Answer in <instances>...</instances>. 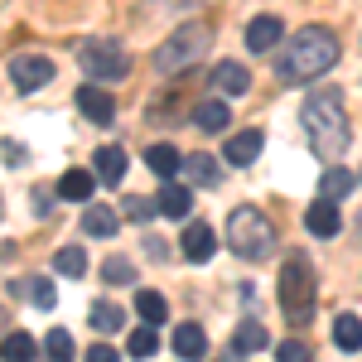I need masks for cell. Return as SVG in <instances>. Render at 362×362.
I'll return each mask as SVG.
<instances>
[{
    "label": "cell",
    "mask_w": 362,
    "mask_h": 362,
    "mask_svg": "<svg viewBox=\"0 0 362 362\" xmlns=\"http://www.w3.org/2000/svg\"><path fill=\"white\" fill-rule=\"evenodd\" d=\"M0 213H5V208H0Z\"/></svg>",
    "instance_id": "cell-36"
},
{
    "label": "cell",
    "mask_w": 362,
    "mask_h": 362,
    "mask_svg": "<svg viewBox=\"0 0 362 362\" xmlns=\"http://www.w3.org/2000/svg\"><path fill=\"white\" fill-rule=\"evenodd\" d=\"M184 165L194 174V184H208V189L218 184V160H213V155H194V160H184Z\"/></svg>",
    "instance_id": "cell-27"
},
{
    "label": "cell",
    "mask_w": 362,
    "mask_h": 362,
    "mask_svg": "<svg viewBox=\"0 0 362 362\" xmlns=\"http://www.w3.org/2000/svg\"><path fill=\"white\" fill-rule=\"evenodd\" d=\"M131 353H136V358H150V353H155V324H145V329L131 334Z\"/></svg>",
    "instance_id": "cell-32"
},
{
    "label": "cell",
    "mask_w": 362,
    "mask_h": 362,
    "mask_svg": "<svg viewBox=\"0 0 362 362\" xmlns=\"http://www.w3.org/2000/svg\"><path fill=\"white\" fill-rule=\"evenodd\" d=\"M44 348H49V358H73V338L63 334V329H49Z\"/></svg>",
    "instance_id": "cell-31"
},
{
    "label": "cell",
    "mask_w": 362,
    "mask_h": 362,
    "mask_svg": "<svg viewBox=\"0 0 362 362\" xmlns=\"http://www.w3.org/2000/svg\"><path fill=\"white\" fill-rule=\"evenodd\" d=\"M256 155H261V131H242V136L227 140V150H223L227 165H251Z\"/></svg>",
    "instance_id": "cell-14"
},
{
    "label": "cell",
    "mask_w": 362,
    "mask_h": 362,
    "mask_svg": "<svg viewBox=\"0 0 362 362\" xmlns=\"http://www.w3.org/2000/svg\"><path fill=\"white\" fill-rule=\"evenodd\" d=\"M54 266L63 271V276H83V271H87V256H83V247H63V251L54 256Z\"/></svg>",
    "instance_id": "cell-28"
},
{
    "label": "cell",
    "mask_w": 362,
    "mask_h": 362,
    "mask_svg": "<svg viewBox=\"0 0 362 362\" xmlns=\"http://www.w3.org/2000/svg\"><path fill=\"white\" fill-rule=\"evenodd\" d=\"M348 189H353V174H348V169H329V174H324V189H319V198H334V203H338V198H343V194H348Z\"/></svg>",
    "instance_id": "cell-25"
},
{
    "label": "cell",
    "mask_w": 362,
    "mask_h": 362,
    "mask_svg": "<svg viewBox=\"0 0 362 362\" xmlns=\"http://www.w3.org/2000/svg\"><path fill=\"white\" fill-rule=\"evenodd\" d=\"M78 107H83V112L92 116V121H97V126H107V121H112V116H116L112 97H107V92H102V87H78Z\"/></svg>",
    "instance_id": "cell-12"
},
{
    "label": "cell",
    "mask_w": 362,
    "mask_h": 362,
    "mask_svg": "<svg viewBox=\"0 0 362 362\" xmlns=\"http://www.w3.org/2000/svg\"><path fill=\"white\" fill-rule=\"evenodd\" d=\"M145 165L155 169L160 179H174V174L184 169V155H179L174 145H150V150H145Z\"/></svg>",
    "instance_id": "cell-16"
},
{
    "label": "cell",
    "mask_w": 362,
    "mask_h": 362,
    "mask_svg": "<svg viewBox=\"0 0 362 362\" xmlns=\"http://www.w3.org/2000/svg\"><path fill=\"white\" fill-rule=\"evenodd\" d=\"M102 280H107V285H131L136 271H131V261H126V256H112V261L102 266Z\"/></svg>",
    "instance_id": "cell-29"
},
{
    "label": "cell",
    "mask_w": 362,
    "mask_h": 362,
    "mask_svg": "<svg viewBox=\"0 0 362 362\" xmlns=\"http://www.w3.org/2000/svg\"><path fill=\"white\" fill-rule=\"evenodd\" d=\"M83 68L87 78H102V83H116V78H126L131 73V58H126V49H116V44H107V39H97V44H83Z\"/></svg>",
    "instance_id": "cell-6"
},
{
    "label": "cell",
    "mask_w": 362,
    "mask_h": 362,
    "mask_svg": "<svg viewBox=\"0 0 362 362\" xmlns=\"http://www.w3.org/2000/svg\"><path fill=\"white\" fill-rule=\"evenodd\" d=\"M194 121H198V131H223L227 121H232V112H227V102L208 97V102H203V107L194 112Z\"/></svg>",
    "instance_id": "cell-19"
},
{
    "label": "cell",
    "mask_w": 362,
    "mask_h": 362,
    "mask_svg": "<svg viewBox=\"0 0 362 362\" xmlns=\"http://www.w3.org/2000/svg\"><path fill=\"white\" fill-rule=\"evenodd\" d=\"M213 87H218L223 97H247L251 73L242 68V63H218V68H213Z\"/></svg>",
    "instance_id": "cell-9"
},
{
    "label": "cell",
    "mask_w": 362,
    "mask_h": 362,
    "mask_svg": "<svg viewBox=\"0 0 362 362\" xmlns=\"http://www.w3.org/2000/svg\"><path fill=\"white\" fill-rule=\"evenodd\" d=\"M10 83L20 92H39L44 83H54V58H39V54L10 58Z\"/></svg>",
    "instance_id": "cell-7"
},
{
    "label": "cell",
    "mask_w": 362,
    "mask_h": 362,
    "mask_svg": "<svg viewBox=\"0 0 362 362\" xmlns=\"http://www.w3.org/2000/svg\"><path fill=\"white\" fill-rule=\"evenodd\" d=\"M174 353H179V358H203V353H208L203 329H198V324H179V329H174Z\"/></svg>",
    "instance_id": "cell-17"
},
{
    "label": "cell",
    "mask_w": 362,
    "mask_h": 362,
    "mask_svg": "<svg viewBox=\"0 0 362 362\" xmlns=\"http://www.w3.org/2000/svg\"><path fill=\"white\" fill-rule=\"evenodd\" d=\"M0 358H15V362L34 358V338H29V334H20V329H15V334H10V338H5V343H0Z\"/></svg>",
    "instance_id": "cell-26"
},
{
    "label": "cell",
    "mask_w": 362,
    "mask_h": 362,
    "mask_svg": "<svg viewBox=\"0 0 362 362\" xmlns=\"http://www.w3.org/2000/svg\"><path fill=\"white\" fill-rule=\"evenodd\" d=\"M92 362H116V353L107 348V343H97V348H92Z\"/></svg>",
    "instance_id": "cell-35"
},
{
    "label": "cell",
    "mask_w": 362,
    "mask_h": 362,
    "mask_svg": "<svg viewBox=\"0 0 362 362\" xmlns=\"http://www.w3.org/2000/svg\"><path fill=\"white\" fill-rule=\"evenodd\" d=\"M213 251H218V237H213L208 223H189L184 227V256H189V261H208Z\"/></svg>",
    "instance_id": "cell-10"
},
{
    "label": "cell",
    "mask_w": 362,
    "mask_h": 362,
    "mask_svg": "<svg viewBox=\"0 0 362 362\" xmlns=\"http://www.w3.org/2000/svg\"><path fill=\"white\" fill-rule=\"evenodd\" d=\"M280 39H285V25H280L276 15H256V20L247 25V49H256V54L276 49Z\"/></svg>",
    "instance_id": "cell-8"
},
{
    "label": "cell",
    "mask_w": 362,
    "mask_h": 362,
    "mask_svg": "<svg viewBox=\"0 0 362 362\" xmlns=\"http://www.w3.org/2000/svg\"><path fill=\"white\" fill-rule=\"evenodd\" d=\"M256 348H266V329L261 324H242L232 334V353H256Z\"/></svg>",
    "instance_id": "cell-24"
},
{
    "label": "cell",
    "mask_w": 362,
    "mask_h": 362,
    "mask_svg": "<svg viewBox=\"0 0 362 362\" xmlns=\"http://www.w3.org/2000/svg\"><path fill=\"white\" fill-rule=\"evenodd\" d=\"M338 63V34L324 25H305L300 34H290L285 54H280L276 73L280 83H314Z\"/></svg>",
    "instance_id": "cell-1"
},
{
    "label": "cell",
    "mask_w": 362,
    "mask_h": 362,
    "mask_svg": "<svg viewBox=\"0 0 362 362\" xmlns=\"http://www.w3.org/2000/svg\"><path fill=\"white\" fill-rule=\"evenodd\" d=\"M305 227L314 232V237H334V232H338V208H334V198H319V203L305 213Z\"/></svg>",
    "instance_id": "cell-13"
},
{
    "label": "cell",
    "mask_w": 362,
    "mask_h": 362,
    "mask_svg": "<svg viewBox=\"0 0 362 362\" xmlns=\"http://www.w3.org/2000/svg\"><path fill=\"white\" fill-rule=\"evenodd\" d=\"M83 227L92 232V237H112L116 232V213L107 208V203H92V208L83 213Z\"/></svg>",
    "instance_id": "cell-21"
},
{
    "label": "cell",
    "mask_w": 362,
    "mask_h": 362,
    "mask_svg": "<svg viewBox=\"0 0 362 362\" xmlns=\"http://www.w3.org/2000/svg\"><path fill=\"white\" fill-rule=\"evenodd\" d=\"M227 242H232L237 256H247V261H266L276 251V223L261 208H237L227 218Z\"/></svg>",
    "instance_id": "cell-3"
},
{
    "label": "cell",
    "mask_w": 362,
    "mask_h": 362,
    "mask_svg": "<svg viewBox=\"0 0 362 362\" xmlns=\"http://www.w3.org/2000/svg\"><path fill=\"white\" fill-rule=\"evenodd\" d=\"M10 290H25L34 305H44V309H54V285L49 280H29V285H10Z\"/></svg>",
    "instance_id": "cell-30"
},
{
    "label": "cell",
    "mask_w": 362,
    "mask_h": 362,
    "mask_svg": "<svg viewBox=\"0 0 362 362\" xmlns=\"http://www.w3.org/2000/svg\"><path fill=\"white\" fill-rule=\"evenodd\" d=\"M58 194L73 198V203H78V198H92V169H68V174L58 179Z\"/></svg>",
    "instance_id": "cell-20"
},
{
    "label": "cell",
    "mask_w": 362,
    "mask_h": 362,
    "mask_svg": "<svg viewBox=\"0 0 362 362\" xmlns=\"http://www.w3.org/2000/svg\"><path fill=\"white\" fill-rule=\"evenodd\" d=\"M300 121H305L309 145H314L324 160H338V155L348 150V140H353L348 116H343V97H338V92H314V97L305 102V112H300Z\"/></svg>",
    "instance_id": "cell-2"
},
{
    "label": "cell",
    "mask_w": 362,
    "mask_h": 362,
    "mask_svg": "<svg viewBox=\"0 0 362 362\" xmlns=\"http://www.w3.org/2000/svg\"><path fill=\"white\" fill-rule=\"evenodd\" d=\"M208 44H213V29L208 25H179L165 44H160L155 68H160V73H184L189 63H198V58L208 54Z\"/></svg>",
    "instance_id": "cell-5"
},
{
    "label": "cell",
    "mask_w": 362,
    "mask_h": 362,
    "mask_svg": "<svg viewBox=\"0 0 362 362\" xmlns=\"http://www.w3.org/2000/svg\"><path fill=\"white\" fill-rule=\"evenodd\" d=\"M92 165H97V179H102V184H121V174H126V150H121V145H102V150L92 155Z\"/></svg>",
    "instance_id": "cell-11"
},
{
    "label": "cell",
    "mask_w": 362,
    "mask_h": 362,
    "mask_svg": "<svg viewBox=\"0 0 362 362\" xmlns=\"http://www.w3.org/2000/svg\"><path fill=\"white\" fill-rule=\"evenodd\" d=\"M280 358H285V362H305L309 348H305V343H280Z\"/></svg>",
    "instance_id": "cell-34"
},
{
    "label": "cell",
    "mask_w": 362,
    "mask_h": 362,
    "mask_svg": "<svg viewBox=\"0 0 362 362\" xmlns=\"http://www.w3.org/2000/svg\"><path fill=\"white\" fill-rule=\"evenodd\" d=\"M126 213L145 223V218H155V213H160V203H150V198H131V203H126Z\"/></svg>",
    "instance_id": "cell-33"
},
{
    "label": "cell",
    "mask_w": 362,
    "mask_h": 362,
    "mask_svg": "<svg viewBox=\"0 0 362 362\" xmlns=\"http://www.w3.org/2000/svg\"><path fill=\"white\" fill-rule=\"evenodd\" d=\"M121 324H126V314H121L116 305H107V300H97V305H92V329H102V334H116Z\"/></svg>",
    "instance_id": "cell-23"
},
{
    "label": "cell",
    "mask_w": 362,
    "mask_h": 362,
    "mask_svg": "<svg viewBox=\"0 0 362 362\" xmlns=\"http://www.w3.org/2000/svg\"><path fill=\"white\" fill-rule=\"evenodd\" d=\"M334 343L343 348V353H358V348H362V319L338 314V319H334Z\"/></svg>",
    "instance_id": "cell-18"
},
{
    "label": "cell",
    "mask_w": 362,
    "mask_h": 362,
    "mask_svg": "<svg viewBox=\"0 0 362 362\" xmlns=\"http://www.w3.org/2000/svg\"><path fill=\"white\" fill-rule=\"evenodd\" d=\"M155 203H160V213H165V218H189L194 194H189L184 184H169V179H165V189H160V198H155Z\"/></svg>",
    "instance_id": "cell-15"
},
{
    "label": "cell",
    "mask_w": 362,
    "mask_h": 362,
    "mask_svg": "<svg viewBox=\"0 0 362 362\" xmlns=\"http://www.w3.org/2000/svg\"><path fill=\"white\" fill-rule=\"evenodd\" d=\"M136 309H140V319H145V324H165V319H169L165 295H155V290H140V295H136Z\"/></svg>",
    "instance_id": "cell-22"
},
{
    "label": "cell",
    "mask_w": 362,
    "mask_h": 362,
    "mask_svg": "<svg viewBox=\"0 0 362 362\" xmlns=\"http://www.w3.org/2000/svg\"><path fill=\"white\" fill-rule=\"evenodd\" d=\"M314 266H309L305 256H290L285 261V271H280V309H285V319H295V324H305L309 314H314Z\"/></svg>",
    "instance_id": "cell-4"
}]
</instances>
